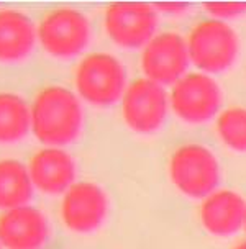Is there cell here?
Returning a JSON list of instances; mask_svg holds the SVG:
<instances>
[{
  "mask_svg": "<svg viewBox=\"0 0 246 249\" xmlns=\"http://www.w3.org/2000/svg\"><path fill=\"white\" fill-rule=\"evenodd\" d=\"M217 133L223 144L236 153H246V108L233 107L217 118Z\"/></svg>",
  "mask_w": 246,
  "mask_h": 249,
  "instance_id": "17",
  "label": "cell"
},
{
  "mask_svg": "<svg viewBox=\"0 0 246 249\" xmlns=\"http://www.w3.org/2000/svg\"><path fill=\"white\" fill-rule=\"evenodd\" d=\"M109 215V197L97 184L76 182L61 202V220L73 233L87 234L98 230Z\"/></svg>",
  "mask_w": 246,
  "mask_h": 249,
  "instance_id": "10",
  "label": "cell"
},
{
  "mask_svg": "<svg viewBox=\"0 0 246 249\" xmlns=\"http://www.w3.org/2000/svg\"><path fill=\"white\" fill-rule=\"evenodd\" d=\"M169 177L179 192L190 198H205L215 192L220 166L210 149L200 144H186L171 156Z\"/></svg>",
  "mask_w": 246,
  "mask_h": 249,
  "instance_id": "5",
  "label": "cell"
},
{
  "mask_svg": "<svg viewBox=\"0 0 246 249\" xmlns=\"http://www.w3.org/2000/svg\"><path fill=\"white\" fill-rule=\"evenodd\" d=\"M74 84L87 104L109 107L122 100L127 92V69L109 53H92L77 64Z\"/></svg>",
  "mask_w": 246,
  "mask_h": 249,
  "instance_id": "2",
  "label": "cell"
},
{
  "mask_svg": "<svg viewBox=\"0 0 246 249\" xmlns=\"http://www.w3.org/2000/svg\"><path fill=\"white\" fill-rule=\"evenodd\" d=\"M33 187L46 195H64L76 184V162L62 148H43L28 162Z\"/></svg>",
  "mask_w": 246,
  "mask_h": 249,
  "instance_id": "11",
  "label": "cell"
},
{
  "mask_svg": "<svg viewBox=\"0 0 246 249\" xmlns=\"http://www.w3.org/2000/svg\"><path fill=\"white\" fill-rule=\"evenodd\" d=\"M208 13H212L215 17V20L218 18H233L238 17L241 13L246 12V3L241 2H210L205 3Z\"/></svg>",
  "mask_w": 246,
  "mask_h": 249,
  "instance_id": "18",
  "label": "cell"
},
{
  "mask_svg": "<svg viewBox=\"0 0 246 249\" xmlns=\"http://www.w3.org/2000/svg\"><path fill=\"white\" fill-rule=\"evenodd\" d=\"M222 104V90L207 74L189 72L172 86L169 105L182 122L205 123L215 117Z\"/></svg>",
  "mask_w": 246,
  "mask_h": 249,
  "instance_id": "7",
  "label": "cell"
},
{
  "mask_svg": "<svg viewBox=\"0 0 246 249\" xmlns=\"http://www.w3.org/2000/svg\"><path fill=\"white\" fill-rule=\"evenodd\" d=\"M38 31L26 13L0 8V62H20L35 48Z\"/></svg>",
  "mask_w": 246,
  "mask_h": 249,
  "instance_id": "14",
  "label": "cell"
},
{
  "mask_svg": "<svg viewBox=\"0 0 246 249\" xmlns=\"http://www.w3.org/2000/svg\"><path fill=\"white\" fill-rule=\"evenodd\" d=\"M169 97L163 86L150 79H138L127 87L122 99V118L130 130L150 135L166 122Z\"/></svg>",
  "mask_w": 246,
  "mask_h": 249,
  "instance_id": "8",
  "label": "cell"
},
{
  "mask_svg": "<svg viewBox=\"0 0 246 249\" xmlns=\"http://www.w3.org/2000/svg\"><path fill=\"white\" fill-rule=\"evenodd\" d=\"M246 202L233 190H215L204 198L200 223L210 234L231 236L245 226Z\"/></svg>",
  "mask_w": 246,
  "mask_h": 249,
  "instance_id": "13",
  "label": "cell"
},
{
  "mask_svg": "<svg viewBox=\"0 0 246 249\" xmlns=\"http://www.w3.org/2000/svg\"><path fill=\"white\" fill-rule=\"evenodd\" d=\"M48 234L46 216L35 207H19L0 215V243L7 249H38Z\"/></svg>",
  "mask_w": 246,
  "mask_h": 249,
  "instance_id": "12",
  "label": "cell"
},
{
  "mask_svg": "<svg viewBox=\"0 0 246 249\" xmlns=\"http://www.w3.org/2000/svg\"><path fill=\"white\" fill-rule=\"evenodd\" d=\"M104 26L109 38L125 50L145 48L156 36L158 15L153 5L117 2L107 7Z\"/></svg>",
  "mask_w": 246,
  "mask_h": 249,
  "instance_id": "6",
  "label": "cell"
},
{
  "mask_svg": "<svg viewBox=\"0 0 246 249\" xmlns=\"http://www.w3.org/2000/svg\"><path fill=\"white\" fill-rule=\"evenodd\" d=\"M37 31L41 48L57 59L80 54L91 41V23L87 17L71 7L49 10L39 21Z\"/></svg>",
  "mask_w": 246,
  "mask_h": 249,
  "instance_id": "4",
  "label": "cell"
},
{
  "mask_svg": "<svg viewBox=\"0 0 246 249\" xmlns=\"http://www.w3.org/2000/svg\"><path fill=\"white\" fill-rule=\"evenodd\" d=\"M190 62L186 39L177 33H159L143 48L141 69L159 86H174L187 74Z\"/></svg>",
  "mask_w": 246,
  "mask_h": 249,
  "instance_id": "9",
  "label": "cell"
},
{
  "mask_svg": "<svg viewBox=\"0 0 246 249\" xmlns=\"http://www.w3.org/2000/svg\"><path fill=\"white\" fill-rule=\"evenodd\" d=\"M31 131V108L23 97L0 92V144L19 143Z\"/></svg>",
  "mask_w": 246,
  "mask_h": 249,
  "instance_id": "16",
  "label": "cell"
},
{
  "mask_svg": "<svg viewBox=\"0 0 246 249\" xmlns=\"http://www.w3.org/2000/svg\"><path fill=\"white\" fill-rule=\"evenodd\" d=\"M31 131L48 148L76 141L82 131L84 112L79 97L62 86L41 89L30 105Z\"/></svg>",
  "mask_w": 246,
  "mask_h": 249,
  "instance_id": "1",
  "label": "cell"
},
{
  "mask_svg": "<svg viewBox=\"0 0 246 249\" xmlns=\"http://www.w3.org/2000/svg\"><path fill=\"white\" fill-rule=\"evenodd\" d=\"M0 249H2V243H0Z\"/></svg>",
  "mask_w": 246,
  "mask_h": 249,
  "instance_id": "22",
  "label": "cell"
},
{
  "mask_svg": "<svg viewBox=\"0 0 246 249\" xmlns=\"http://www.w3.org/2000/svg\"><path fill=\"white\" fill-rule=\"evenodd\" d=\"M28 167L17 159H0V210L25 207L33 197Z\"/></svg>",
  "mask_w": 246,
  "mask_h": 249,
  "instance_id": "15",
  "label": "cell"
},
{
  "mask_svg": "<svg viewBox=\"0 0 246 249\" xmlns=\"http://www.w3.org/2000/svg\"><path fill=\"white\" fill-rule=\"evenodd\" d=\"M243 228H245V231H246V215H245V226H243Z\"/></svg>",
  "mask_w": 246,
  "mask_h": 249,
  "instance_id": "21",
  "label": "cell"
},
{
  "mask_svg": "<svg viewBox=\"0 0 246 249\" xmlns=\"http://www.w3.org/2000/svg\"><path fill=\"white\" fill-rule=\"evenodd\" d=\"M190 62L204 72L218 74L230 69L240 54V38L230 25L222 20L197 23L187 39Z\"/></svg>",
  "mask_w": 246,
  "mask_h": 249,
  "instance_id": "3",
  "label": "cell"
},
{
  "mask_svg": "<svg viewBox=\"0 0 246 249\" xmlns=\"http://www.w3.org/2000/svg\"><path fill=\"white\" fill-rule=\"evenodd\" d=\"M235 249H246V241H243L241 244H238V246H236Z\"/></svg>",
  "mask_w": 246,
  "mask_h": 249,
  "instance_id": "20",
  "label": "cell"
},
{
  "mask_svg": "<svg viewBox=\"0 0 246 249\" xmlns=\"http://www.w3.org/2000/svg\"><path fill=\"white\" fill-rule=\"evenodd\" d=\"M156 7H158L161 12H171V13H179V12L187 10L186 3H158Z\"/></svg>",
  "mask_w": 246,
  "mask_h": 249,
  "instance_id": "19",
  "label": "cell"
}]
</instances>
